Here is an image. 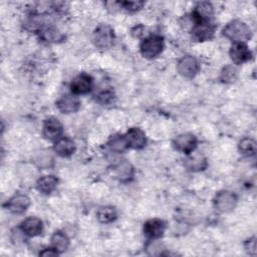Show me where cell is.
I'll return each instance as SVG.
<instances>
[{
	"label": "cell",
	"mask_w": 257,
	"mask_h": 257,
	"mask_svg": "<svg viewBox=\"0 0 257 257\" xmlns=\"http://www.w3.org/2000/svg\"><path fill=\"white\" fill-rule=\"evenodd\" d=\"M116 211L113 207H102L97 211L96 217L100 223H110L116 219Z\"/></svg>",
	"instance_id": "24"
},
{
	"label": "cell",
	"mask_w": 257,
	"mask_h": 257,
	"mask_svg": "<svg viewBox=\"0 0 257 257\" xmlns=\"http://www.w3.org/2000/svg\"><path fill=\"white\" fill-rule=\"evenodd\" d=\"M222 34L235 42H244L251 37V30L244 22L240 20L230 21L222 30Z\"/></svg>",
	"instance_id": "1"
},
{
	"label": "cell",
	"mask_w": 257,
	"mask_h": 257,
	"mask_svg": "<svg viewBox=\"0 0 257 257\" xmlns=\"http://www.w3.org/2000/svg\"><path fill=\"white\" fill-rule=\"evenodd\" d=\"M39 255L41 256H56L58 255V253L53 249V248H47V249H44L43 251L39 252Z\"/></svg>",
	"instance_id": "30"
},
{
	"label": "cell",
	"mask_w": 257,
	"mask_h": 257,
	"mask_svg": "<svg viewBox=\"0 0 257 257\" xmlns=\"http://www.w3.org/2000/svg\"><path fill=\"white\" fill-rule=\"evenodd\" d=\"M239 151L245 156H254L256 153V143L250 138H244L239 143Z\"/></svg>",
	"instance_id": "25"
},
{
	"label": "cell",
	"mask_w": 257,
	"mask_h": 257,
	"mask_svg": "<svg viewBox=\"0 0 257 257\" xmlns=\"http://www.w3.org/2000/svg\"><path fill=\"white\" fill-rule=\"evenodd\" d=\"M236 78H237V70L235 67H233L231 65H227L222 69L220 79L223 82L230 83V82L235 81Z\"/></svg>",
	"instance_id": "26"
},
{
	"label": "cell",
	"mask_w": 257,
	"mask_h": 257,
	"mask_svg": "<svg viewBox=\"0 0 257 257\" xmlns=\"http://www.w3.org/2000/svg\"><path fill=\"white\" fill-rule=\"evenodd\" d=\"M115 36L112 28L106 24H100L92 33V42L99 49H108L113 45Z\"/></svg>",
	"instance_id": "2"
},
{
	"label": "cell",
	"mask_w": 257,
	"mask_h": 257,
	"mask_svg": "<svg viewBox=\"0 0 257 257\" xmlns=\"http://www.w3.org/2000/svg\"><path fill=\"white\" fill-rule=\"evenodd\" d=\"M92 88V78L86 73H80L70 83L71 92L75 95L88 93Z\"/></svg>",
	"instance_id": "9"
},
{
	"label": "cell",
	"mask_w": 257,
	"mask_h": 257,
	"mask_svg": "<svg viewBox=\"0 0 257 257\" xmlns=\"http://www.w3.org/2000/svg\"><path fill=\"white\" fill-rule=\"evenodd\" d=\"M38 32L40 38L47 42H57L63 38V35L53 26H43Z\"/></svg>",
	"instance_id": "22"
},
{
	"label": "cell",
	"mask_w": 257,
	"mask_h": 257,
	"mask_svg": "<svg viewBox=\"0 0 257 257\" xmlns=\"http://www.w3.org/2000/svg\"><path fill=\"white\" fill-rule=\"evenodd\" d=\"M177 69L181 75L188 78H192L200 71L201 65L197 58L191 55H187L182 57L178 61Z\"/></svg>",
	"instance_id": "5"
},
{
	"label": "cell",
	"mask_w": 257,
	"mask_h": 257,
	"mask_svg": "<svg viewBox=\"0 0 257 257\" xmlns=\"http://www.w3.org/2000/svg\"><path fill=\"white\" fill-rule=\"evenodd\" d=\"M63 132V126L61 122L53 116L46 118L43 122L42 135L46 140L49 141H57L61 138Z\"/></svg>",
	"instance_id": "7"
},
{
	"label": "cell",
	"mask_w": 257,
	"mask_h": 257,
	"mask_svg": "<svg viewBox=\"0 0 257 257\" xmlns=\"http://www.w3.org/2000/svg\"><path fill=\"white\" fill-rule=\"evenodd\" d=\"M108 148L116 153H121L128 148L125 136L122 135H114L111 136L107 142Z\"/></svg>",
	"instance_id": "23"
},
{
	"label": "cell",
	"mask_w": 257,
	"mask_h": 257,
	"mask_svg": "<svg viewBox=\"0 0 257 257\" xmlns=\"http://www.w3.org/2000/svg\"><path fill=\"white\" fill-rule=\"evenodd\" d=\"M114 98V95L111 91H102L99 94H97V101L102 104H108L110 103Z\"/></svg>",
	"instance_id": "28"
},
{
	"label": "cell",
	"mask_w": 257,
	"mask_h": 257,
	"mask_svg": "<svg viewBox=\"0 0 257 257\" xmlns=\"http://www.w3.org/2000/svg\"><path fill=\"white\" fill-rule=\"evenodd\" d=\"M230 57L235 64H243L252 58V52L244 42H235L230 48Z\"/></svg>",
	"instance_id": "8"
},
{
	"label": "cell",
	"mask_w": 257,
	"mask_h": 257,
	"mask_svg": "<svg viewBox=\"0 0 257 257\" xmlns=\"http://www.w3.org/2000/svg\"><path fill=\"white\" fill-rule=\"evenodd\" d=\"M245 249H246V251H247L249 254H252V255L255 254V251H256V241H255V238H254V237L246 241V243H245Z\"/></svg>",
	"instance_id": "29"
},
{
	"label": "cell",
	"mask_w": 257,
	"mask_h": 257,
	"mask_svg": "<svg viewBox=\"0 0 257 257\" xmlns=\"http://www.w3.org/2000/svg\"><path fill=\"white\" fill-rule=\"evenodd\" d=\"M30 205V199L24 194H16L11 197L7 203L6 208L13 214L24 213Z\"/></svg>",
	"instance_id": "11"
},
{
	"label": "cell",
	"mask_w": 257,
	"mask_h": 257,
	"mask_svg": "<svg viewBox=\"0 0 257 257\" xmlns=\"http://www.w3.org/2000/svg\"><path fill=\"white\" fill-rule=\"evenodd\" d=\"M57 108L63 113H71L78 110L80 107V101L75 94H65L62 95L56 101Z\"/></svg>",
	"instance_id": "12"
},
{
	"label": "cell",
	"mask_w": 257,
	"mask_h": 257,
	"mask_svg": "<svg viewBox=\"0 0 257 257\" xmlns=\"http://www.w3.org/2000/svg\"><path fill=\"white\" fill-rule=\"evenodd\" d=\"M124 136H125L128 148L140 150L146 146V143H147L146 135L139 127H131Z\"/></svg>",
	"instance_id": "14"
},
{
	"label": "cell",
	"mask_w": 257,
	"mask_h": 257,
	"mask_svg": "<svg viewBox=\"0 0 257 257\" xmlns=\"http://www.w3.org/2000/svg\"><path fill=\"white\" fill-rule=\"evenodd\" d=\"M237 204V196L229 191H221L219 192L215 199L214 205L219 212L228 213L234 210Z\"/></svg>",
	"instance_id": "4"
},
{
	"label": "cell",
	"mask_w": 257,
	"mask_h": 257,
	"mask_svg": "<svg viewBox=\"0 0 257 257\" xmlns=\"http://www.w3.org/2000/svg\"><path fill=\"white\" fill-rule=\"evenodd\" d=\"M58 184V179L53 176H43L40 179H38L36 183L37 190L43 194H50L52 191H54L57 187Z\"/></svg>",
	"instance_id": "19"
},
{
	"label": "cell",
	"mask_w": 257,
	"mask_h": 257,
	"mask_svg": "<svg viewBox=\"0 0 257 257\" xmlns=\"http://www.w3.org/2000/svg\"><path fill=\"white\" fill-rule=\"evenodd\" d=\"M185 166L193 172L202 171L207 167V160L202 154H195L185 161Z\"/></svg>",
	"instance_id": "21"
},
{
	"label": "cell",
	"mask_w": 257,
	"mask_h": 257,
	"mask_svg": "<svg viewBox=\"0 0 257 257\" xmlns=\"http://www.w3.org/2000/svg\"><path fill=\"white\" fill-rule=\"evenodd\" d=\"M53 150L60 157H69L75 151V144L70 138L61 137L55 142Z\"/></svg>",
	"instance_id": "18"
},
{
	"label": "cell",
	"mask_w": 257,
	"mask_h": 257,
	"mask_svg": "<svg viewBox=\"0 0 257 257\" xmlns=\"http://www.w3.org/2000/svg\"><path fill=\"white\" fill-rule=\"evenodd\" d=\"M166 224L161 219H151L144 225V233L150 239H159L164 235Z\"/></svg>",
	"instance_id": "13"
},
{
	"label": "cell",
	"mask_w": 257,
	"mask_h": 257,
	"mask_svg": "<svg viewBox=\"0 0 257 257\" xmlns=\"http://www.w3.org/2000/svg\"><path fill=\"white\" fill-rule=\"evenodd\" d=\"M51 248H53L58 254L64 252L69 246V239L61 231H55L51 236Z\"/></svg>",
	"instance_id": "20"
},
{
	"label": "cell",
	"mask_w": 257,
	"mask_h": 257,
	"mask_svg": "<svg viewBox=\"0 0 257 257\" xmlns=\"http://www.w3.org/2000/svg\"><path fill=\"white\" fill-rule=\"evenodd\" d=\"M112 174L115 179L120 182L131 181L134 177L135 170L131 163L123 160L112 167Z\"/></svg>",
	"instance_id": "15"
},
{
	"label": "cell",
	"mask_w": 257,
	"mask_h": 257,
	"mask_svg": "<svg viewBox=\"0 0 257 257\" xmlns=\"http://www.w3.org/2000/svg\"><path fill=\"white\" fill-rule=\"evenodd\" d=\"M164 48V40L160 35H150L146 37L140 46L141 53L146 58H155Z\"/></svg>",
	"instance_id": "3"
},
{
	"label": "cell",
	"mask_w": 257,
	"mask_h": 257,
	"mask_svg": "<svg viewBox=\"0 0 257 257\" xmlns=\"http://www.w3.org/2000/svg\"><path fill=\"white\" fill-rule=\"evenodd\" d=\"M214 32H215V27L209 21L199 22L193 25L192 37L196 41L203 42V41L212 39L214 36Z\"/></svg>",
	"instance_id": "10"
},
{
	"label": "cell",
	"mask_w": 257,
	"mask_h": 257,
	"mask_svg": "<svg viewBox=\"0 0 257 257\" xmlns=\"http://www.w3.org/2000/svg\"><path fill=\"white\" fill-rule=\"evenodd\" d=\"M120 6H122L124 9L131 12H135L140 10L144 5L145 2L143 1H123V2H118Z\"/></svg>",
	"instance_id": "27"
},
{
	"label": "cell",
	"mask_w": 257,
	"mask_h": 257,
	"mask_svg": "<svg viewBox=\"0 0 257 257\" xmlns=\"http://www.w3.org/2000/svg\"><path fill=\"white\" fill-rule=\"evenodd\" d=\"M197 138L190 133L181 134L178 137H176L175 140L173 141L175 149L187 155H190L195 151V149L197 148Z\"/></svg>",
	"instance_id": "6"
},
{
	"label": "cell",
	"mask_w": 257,
	"mask_h": 257,
	"mask_svg": "<svg viewBox=\"0 0 257 257\" xmlns=\"http://www.w3.org/2000/svg\"><path fill=\"white\" fill-rule=\"evenodd\" d=\"M20 228L25 235L29 237H35L42 233L43 223L37 217H28L21 223Z\"/></svg>",
	"instance_id": "16"
},
{
	"label": "cell",
	"mask_w": 257,
	"mask_h": 257,
	"mask_svg": "<svg viewBox=\"0 0 257 257\" xmlns=\"http://www.w3.org/2000/svg\"><path fill=\"white\" fill-rule=\"evenodd\" d=\"M213 15V6L209 2H199L195 10L192 12V19L195 24L199 22L209 21Z\"/></svg>",
	"instance_id": "17"
}]
</instances>
